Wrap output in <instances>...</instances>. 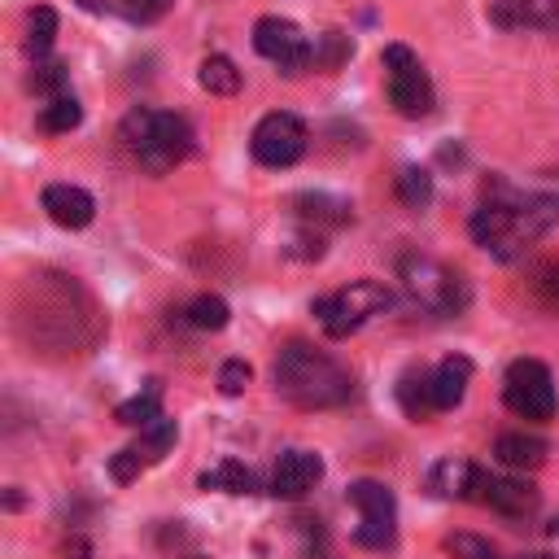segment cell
Wrapping results in <instances>:
<instances>
[{
  "instance_id": "6da1fadb",
  "label": "cell",
  "mask_w": 559,
  "mask_h": 559,
  "mask_svg": "<svg viewBox=\"0 0 559 559\" xmlns=\"http://www.w3.org/2000/svg\"><path fill=\"white\" fill-rule=\"evenodd\" d=\"M275 389L301 411H328V406L349 402L354 376L332 354H323L306 341H288L275 358Z\"/></svg>"
},
{
  "instance_id": "7a4b0ae2",
  "label": "cell",
  "mask_w": 559,
  "mask_h": 559,
  "mask_svg": "<svg viewBox=\"0 0 559 559\" xmlns=\"http://www.w3.org/2000/svg\"><path fill=\"white\" fill-rule=\"evenodd\" d=\"M118 140L140 157L144 170L162 175L179 166L192 153V127L179 114H153V109H131L118 127Z\"/></svg>"
},
{
  "instance_id": "3957f363",
  "label": "cell",
  "mask_w": 559,
  "mask_h": 559,
  "mask_svg": "<svg viewBox=\"0 0 559 559\" xmlns=\"http://www.w3.org/2000/svg\"><path fill=\"white\" fill-rule=\"evenodd\" d=\"M402 284L411 293L415 306L424 310H437V314H459L467 306V280L459 271H450L445 262L437 258H402Z\"/></svg>"
},
{
  "instance_id": "277c9868",
  "label": "cell",
  "mask_w": 559,
  "mask_h": 559,
  "mask_svg": "<svg viewBox=\"0 0 559 559\" xmlns=\"http://www.w3.org/2000/svg\"><path fill=\"white\" fill-rule=\"evenodd\" d=\"M389 306H393V293H389L384 284L358 280V284H349V288H336V293L319 297V301H314V314H319L323 332L341 341V336L358 332L371 314H380V310H389Z\"/></svg>"
},
{
  "instance_id": "5b68a950",
  "label": "cell",
  "mask_w": 559,
  "mask_h": 559,
  "mask_svg": "<svg viewBox=\"0 0 559 559\" xmlns=\"http://www.w3.org/2000/svg\"><path fill=\"white\" fill-rule=\"evenodd\" d=\"M502 402L511 415L520 419H555V380H550V367L537 362V358H515L502 376Z\"/></svg>"
},
{
  "instance_id": "8992f818",
  "label": "cell",
  "mask_w": 559,
  "mask_h": 559,
  "mask_svg": "<svg viewBox=\"0 0 559 559\" xmlns=\"http://www.w3.org/2000/svg\"><path fill=\"white\" fill-rule=\"evenodd\" d=\"M384 70H389V100L402 118H424L432 114V79L419 66V57L406 44L384 48Z\"/></svg>"
},
{
  "instance_id": "52a82bcc",
  "label": "cell",
  "mask_w": 559,
  "mask_h": 559,
  "mask_svg": "<svg viewBox=\"0 0 559 559\" xmlns=\"http://www.w3.org/2000/svg\"><path fill=\"white\" fill-rule=\"evenodd\" d=\"M249 148H253V157H258L262 166L284 170V166H293V162L306 153V122H301L297 114L275 109V114H266V118L253 127Z\"/></svg>"
},
{
  "instance_id": "ba28073f",
  "label": "cell",
  "mask_w": 559,
  "mask_h": 559,
  "mask_svg": "<svg viewBox=\"0 0 559 559\" xmlns=\"http://www.w3.org/2000/svg\"><path fill=\"white\" fill-rule=\"evenodd\" d=\"M253 48L275 61L284 74H301L306 66H314V44L297 31V22L288 17H258L253 26Z\"/></svg>"
},
{
  "instance_id": "9c48e42d",
  "label": "cell",
  "mask_w": 559,
  "mask_h": 559,
  "mask_svg": "<svg viewBox=\"0 0 559 559\" xmlns=\"http://www.w3.org/2000/svg\"><path fill=\"white\" fill-rule=\"evenodd\" d=\"M319 480H323V459L319 454H310V450H284L275 459V472H271V493L275 498H306Z\"/></svg>"
},
{
  "instance_id": "30bf717a",
  "label": "cell",
  "mask_w": 559,
  "mask_h": 559,
  "mask_svg": "<svg viewBox=\"0 0 559 559\" xmlns=\"http://www.w3.org/2000/svg\"><path fill=\"white\" fill-rule=\"evenodd\" d=\"M44 210H48V218H52L57 227L79 231V227L92 223L96 201H92V192H83V188H74V183H48V188H44Z\"/></svg>"
},
{
  "instance_id": "8fae6325",
  "label": "cell",
  "mask_w": 559,
  "mask_h": 559,
  "mask_svg": "<svg viewBox=\"0 0 559 559\" xmlns=\"http://www.w3.org/2000/svg\"><path fill=\"white\" fill-rule=\"evenodd\" d=\"M480 502L493 507V511H502V515H528L537 507V489L528 480H515V476H489Z\"/></svg>"
},
{
  "instance_id": "7c38bea8",
  "label": "cell",
  "mask_w": 559,
  "mask_h": 559,
  "mask_svg": "<svg viewBox=\"0 0 559 559\" xmlns=\"http://www.w3.org/2000/svg\"><path fill=\"white\" fill-rule=\"evenodd\" d=\"M467 380H472V362H467L463 354L441 358V362H437V371H432V402H437V411L459 406V402H463V393H467Z\"/></svg>"
},
{
  "instance_id": "4fadbf2b",
  "label": "cell",
  "mask_w": 559,
  "mask_h": 559,
  "mask_svg": "<svg viewBox=\"0 0 559 559\" xmlns=\"http://www.w3.org/2000/svg\"><path fill=\"white\" fill-rule=\"evenodd\" d=\"M493 459L511 472H533L546 463V441L542 437H528V432H502L493 441Z\"/></svg>"
},
{
  "instance_id": "5bb4252c",
  "label": "cell",
  "mask_w": 559,
  "mask_h": 559,
  "mask_svg": "<svg viewBox=\"0 0 559 559\" xmlns=\"http://www.w3.org/2000/svg\"><path fill=\"white\" fill-rule=\"evenodd\" d=\"M472 485H476V463L454 459V454L432 463V472H428V489L437 498H472Z\"/></svg>"
},
{
  "instance_id": "9a60e30c",
  "label": "cell",
  "mask_w": 559,
  "mask_h": 559,
  "mask_svg": "<svg viewBox=\"0 0 559 559\" xmlns=\"http://www.w3.org/2000/svg\"><path fill=\"white\" fill-rule=\"evenodd\" d=\"M114 419H118L122 428H148V424H157V419H162V380H148L144 393L127 397V402L114 411Z\"/></svg>"
},
{
  "instance_id": "2e32d148",
  "label": "cell",
  "mask_w": 559,
  "mask_h": 559,
  "mask_svg": "<svg viewBox=\"0 0 559 559\" xmlns=\"http://www.w3.org/2000/svg\"><path fill=\"white\" fill-rule=\"evenodd\" d=\"M349 502L358 507L362 520H397L393 489L380 485V480H354V485H349Z\"/></svg>"
},
{
  "instance_id": "e0dca14e",
  "label": "cell",
  "mask_w": 559,
  "mask_h": 559,
  "mask_svg": "<svg viewBox=\"0 0 559 559\" xmlns=\"http://www.w3.org/2000/svg\"><path fill=\"white\" fill-rule=\"evenodd\" d=\"M293 210H297V218L306 227H323V223H345L349 218V201L328 197V192H301L293 201Z\"/></svg>"
},
{
  "instance_id": "ac0fdd59",
  "label": "cell",
  "mask_w": 559,
  "mask_h": 559,
  "mask_svg": "<svg viewBox=\"0 0 559 559\" xmlns=\"http://www.w3.org/2000/svg\"><path fill=\"white\" fill-rule=\"evenodd\" d=\"M397 402H402V411L411 415V419H428V411H437V402H432V376L428 371H402V380H397Z\"/></svg>"
},
{
  "instance_id": "d6986e66",
  "label": "cell",
  "mask_w": 559,
  "mask_h": 559,
  "mask_svg": "<svg viewBox=\"0 0 559 559\" xmlns=\"http://www.w3.org/2000/svg\"><path fill=\"white\" fill-rule=\"evenodd\" d=\"M197 83H201L210 96H236V92H240V70H236L231 57L210 52V57L201 61V70H197Z\"/></svg>"
},
{
  "instance_id": "ffe728a7",
  "label": "cell",
  "mask_w": 559,
  "mask_h": 559,
  "mask_svg": "<svg viewBox=\"0 0 559 559\" xmlns=\"http://www.w3.org/2000/svg\"><path fill=\"white\" fill-rule=\"evenodd\" d=\"M175 437H179L175 419H157V424L140 428V437H135V454L144 459V467H148V463H162V459L175 450Z\"/></svg>"
},
{
  "instance_id": "44dd1931",
  "label": "cell",
  "mask_w": 559,
  "mask_h": 559,
  "mask_svg": "<svg viewBox=\"0 0 559 559\" xmlns=\"http://www.w3.org/2000/svg\"><path fill=\"white\" fill-rule=\"evenodd\" d=\"M201 489H218V493H253V472L236 459H223L218 467L201 472Z\"/></svg>"
},
{
  "instance_id": "7402d4cb",
  "label": "cell",
  "mask_w": 559,
  "mask_h": 559,
  "mask_svg": "<svg viewBox=\"0 0 559 559\" xmlns=\"http://www.w3.org/2000/svg\"><path fill=\"white\" fill-rule=\"evenodd\" d=\"M183 314H188V323L201 328V332H218V328H227V319H231V310H227V301H223L218 293H201V297H192Z\"/></svg>"
},
{
  "instance_id": "603a6c76",
  "label": "cell",
  "mask_w": 559,
  "mask_h": 559,
  "mask_svg": "<svg viewBox=\"0 0 559 559\" xmlns=\"http://www.w3.org/2000/svg\"><path fill=\"white\" fill-rule=\"evenodd\" d=\"M52 39H57V13L48 4L31 9V17H26V52L39 61V57H48Z\"/></svg>"
},
{
  "instance_id": "cb8c5ba5",
  "label": "cell",
  "mask_w": 559,
  "mask_h": 559,
  "mask_svg": "<svg viewBox=\"0 0 559 559\" xmlns=\"http://www.w3.org/2000/svg\"><path fill=\"white\" fill-rule=\"evenodd\" d=\"M79 122H83V105H79L70 92L52 96V100L39 109V127H44V131H52V135H57V131H74Z\"/></svg>"
},
{
  "instance_id": "d4e9b609",
  "label": "cell",
  "mask_w": 559,
  "mask_h": 559,
  "mask_svg": "<svg viewBox=\"0 0 559 559\" xmlns=\"http://www.w3.org/2000/svg\"><path fill=\"white\" fill-rule=\"evenodd\" d=\"M397 201L406 210H424L432 201V175L424 166H402V175H397Z\"/></svg>"
},
{
  "instance_id": "484cf974",
  "label": "cell",
  "mask_w": 559,
  "mask_h": 559,
  "mask_svg": "<svg viewBox=\"0 0 559 559\" xmlns=\"http://www.w3.org/2000/svg\"><path fill=\"white\" fill-rule=\"evenodd\" d=\"M349 52H354V44H349L341 31H323V35L314 39V66H323V70H336Z\"/></svg>"
},
{
  "instance_id": "4316f807",
  "label": "cell",
  "mask_w": 559,
  "mask_h": 559,
  "mask_svg": "<svg viewBox=\"0 0 559 559\" xmlns=\"http://www.w3.org/2000/svg\"><path fill=\"white\" fill-rule=\"evenodd\" d=\"M445 550L454 559H498V550L489 546V537H476V533H450L445 537Z\"/></svg>"
},
{
  "instance_id": "83f0119b",
  "label": "cell",
  "mask_w": 559,
  "mask_h": 559,
  "mask_svg": "<svg viewBox=\"0 0 559 559\" xmlns=\"http://www.w3.org/2000/svg\"><path fill=\"white\" fill-rule=\"evenodd\" d=\"M533 293H537V301H542V306L559 310V262H555V258L533 266Z\"/></svg>"
},
{
  "instance_id": "f1b7e54d",
  "label": "cell",
  "mask_w": 559,
  "mask_h": 559,
  "mask_svg": "<svg viewBox=\"0 0 559 559\" xmlns=\"http://www.w3.org/2000/svg\"><path fill=\"white\" fill-rule=\"evenodd\" d=\"M31 87H35V92H44L48 100H52V96H61V92H66V66H61V61H44V57H39V61H35V74H31Z\"/></svg>"
},
{
  "instance_id": "f546056e",
  "label": "cell",
  "mask_w": 559,
  "mask_h": 559,
  "mask_svg": "<svg viewBox=\"0 0 559 559\" xmlns=\"http://www.w3.org/2000/svg\"><path fill=\"white\" fill-rule=\"evenodd\" d=\"M245 384H249V362L227 358V362L218 367V389H223L227 397H240V393H245Z\"/></svg>"
},
{
  "instance_id": "4dcf8cb0",
  "label": "cell",
  "mask_w": 559,
  "mask_h": 559,
  "mask_svg": "<svg viewBox=\"0 0 559 559\" xmlns=\"http://www.w3.org/2000/svg\"><path fill=\"white\" fill-rule=\"evenodd\" d=\"M140 467H144V459L135 454V445H127V450H118V454L109 459V476H114L118 485L135 480V476H140Z\"/></svg>"
},
{
  "instance_id": "1f68e13d",
  "label": "cell",
  "mask_w": 559,
  "mask_h": 559,
  "mask_svg": "<svg viewBox=\"0 0 559 559\" xmlns=\"http://www.w3.org/2000/svg\"><path fill=\"white\" fill-rule=\"evenodd\" d=\"M166 9H170V0H122V13H127L131 22H140V26H144V22H157Z\"/></svg>"
},
{
  "instance_id": "d6a6232c",
  "label": "cell",
  "mask_w": 559,
  "mask_h": 559,
  "mask_svg": "<svg viewBox=\"0 0 559 559\" xmlns=\"http://www.w3.org/2000/svg\"><path fill=\"white\" fill-rule=\"evenodd\" d=\"M288 253H293V258H319V253H323V236H319L314 227H306V231H297V236H293Z\"/></svg>"
},
{
  "instance_id": "836d02e7",
  "label": "cell",
  "mask_w": 559,
  "mask_h": 559,
  "mask_svg": "<svg viewBox=\"0 0 559 559\" xmlns=\"http://www.w3.org/2000/svg\"><path fill=\"white\" fill-rule=\"evenodd\" d=\"M61 550H66V555H74V559H83V555H87V542H83V537H70Z\"/></svg>"
},
{
  "instance_id": "e575fe53",
  "label": "cell",
  "mask_w": 559,
  "mask_h": 559,
  "mask_svg": "<svg viewBox=\"0 0 559 559\" xmlns=\"http://www.w3.org/2000/svg\"><path fill=\"white\" fill-rule=\"evenodd\" d=\"M79 4H83L87 13H105V9H109V0H79Z\"/></svg>"
},
{
  "instance_id": "d590c367",
  "label": "cell",
  "mask_w": 559,
  "mask_h": 559,
  "mask_svg": "<svg viewBox=\"0 0 559 559\" xmlns=\"http://www.w3.org/2000/svg\"><path fill=\"white\" fill-rule=\"evenodd\" d=\"M550 22H559V0H555V4H550Z\"/></svg>"
},
{
  "instance_id": "8d00e7d4",
  "label": "cell",
  "mask_w": 559,
  "mask_h": 559,
  "mask_svg": "<svg viewBox=\"0 0 559 559\" xmlns=\"http://www.w3.org/2000/svg\"><path fill=\"white\" fill-rule=\"evenodd\" d=\"M520 559H555V555H520Z\"/></svg>"
},
{
  "instance_id": "74e56055",
  "label": "cell",
  "mask_w": 559,
  "mask_h": 559,
  "mask_svg": "<svg viewBox=\"0 0 559 559\" xmlns=\"http://www.w3.org/2000/svg\"><path fill=\"white\" fill-rule=\"evenodd\" d=\"M188 559H205V555H188Z\"/></svg>"
}]
</instances>
